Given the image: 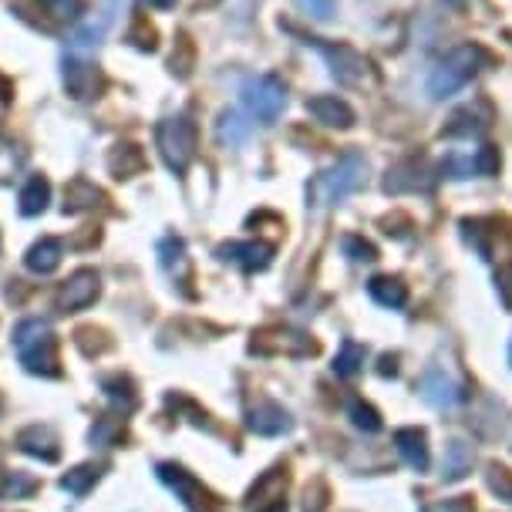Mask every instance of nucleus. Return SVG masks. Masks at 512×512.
Wrapping results in <instances>:
<instances>
[{
	"mask_svg": "<svg viewBox=\"0 0 512 512\" xmlns=\"http://www.w3.org/2000/svg\"><path fill=\"white\" fill-rule=\"evenodd\" d=\"M486 61H489L486 48H479V44H472V41L452 48L432 68V75H428V95H432L435 102L452 98L455 91H462L472 78H479V71L486 68Z\"/></svg>",
	"mask_w": 512,
	"mask_h": 512,
	"instance_id": "f257e3e1",
	"label": "nucleus"
},
{
	"mask_svg": "<svg viewBox=\"0 0 512 512\" xmlns=\"http://www.w3.org/2000/svg\"><path fill=\"white\" fill-rule=\"evenodd\" d=\"M364 179H368V162L361 155H344L341 162H334L331 169L317 172L307 186V199L314 209H331L337 203H344L347 196H354Z\"/></svg>",
	"mask_w": 512,
	"mask_h": 512,
	"instance_id": "f03ea898",
	"label": "nucleus"
},
{
	"mask_svg": "<svg viewBox=\"0 0 512 512\" xmlns=\"http://www.w3.org/2000/svg\"><path fill=\"white\" fill-rule=\"evenodd\" d=\"M14 351L21 364L31 374H44V378H58V337H54L51 324L41 317H27L14 327Z\"/></svg>",
	"mask_w": 512,
	"mask_h": 512,
	"instance_id": "7ed1b4c3",
	"label": "nucleus"
},
{
	"mask_svg": "<svg viewBox=\"0 0 512 512\" xmlns=\"http://www.w3.org/2000/svg\"><path fill=\"white\" fill-rule=\"evenodd\" d=\"M155 145H159L162 162H166L176 176H182V172L192 166V159H196L199 128L189 115H169L155 128Z\"/></svg>",
	"mask_w": 512,
	"mask_h": 512,
	"instance_id": "20e7f679",
	"label": "nucleus"
},
{
	"mask_svg": "<svg viewBox=\"0 0 512 512\" xmlns=\"http://www.w3.org/2000/svg\"><path fill=\"white\" fill-rule=\"evenodd\" d=\"M240 98H243L246 112H250L260 125H273L283 115V108H287V88H283V81L273 75L246 78Z\"/></svg>",
	"mask_w": 512,
	"mask_h": 512,
	"instance_id": "39448f33",
	"label": "nucleus"
},
{
	"mask_svg": "<svg viewBox=\"0 0 512 512\" xmlns=\"http://www.w3.org/2000/svg\"><path fill=\"white\" fill-rule=\"evenodd\" d=\"M155 472H159V479L166 482L172 492H176V499L189 512H216L213 492H209L203 482L196 479V475H189L186 469H179V465H172V462H162Z\"/></svg>",
	"mask_w": 512,
	"mask_h": 512,
	"instance_id": "423d86ee",
	"label": "nucleus"
},
{
	"mask_svg": "<svg viewBox=\"0 0 512 512\" xmlns=\"http://www.w3.org/2000/svg\"><path fill=\"white\" fill-rule=\"evenodd\" d=\"M61 78H64V91H68L75 102H95V98H102L105 78L95 61L68 54V58H64V68H61Z\"/></svg>",
	"mask_w": 512,
	"mask_h": 512,
	"instance_id": "0eeeda50",
	"label": "nucleus"
},
{
	"mask_svg": "<svg viewBox=\"0 0 512 512\" xmlns=\"http://www.w3.org/2000/svg\"><path fill=\"white\" fill-rule=\"evenodd\" d=\"M250 351L263 354V358H280V354H287V358H307V354L317 351V344L307 334L290 331V327H270V331H260L253 337Z\"/></svg>",
	"mask_w": 512,
	"mask_h": 512,
	"instance_id": "6e6552de",
	"label": "nucleus"
},
{
	"mask_svg": "<svg viewBox=\"0 0 512 512\" xmlns=\"http://www.w3.org/2000/svg\"><path fill=\"white\" fill-rule=\"evenodd\" d=\"M98 297H102V277H98V270L85 267V270H75L61 283L58 297H54V307H58L61 314H75V310L91 307Z\"/></svg>",
	"mask_w": 512,
	"mask_h": 512,
	"instance_id": "1a4fd4ad",
	"label": "nucleus"
},
{
	"mask_svg": "<svg viewBox=\"0 0 512 512\" xmlns=\"http://www.w3.org/2000/svg\"><path fill=\"white\" fill-rule=\"evenodd\" d=\"M216 256L223 263H236V267L246 270V273H256V270H267L273 263V246L263 243V240H243V243L219 246Z\"/></svg>",
	"mask_w": 512,
	"mask_h": 512,
	"instance_id": "9d476101",
	"label": "nucleus"
},
{
	"mask_svg": "<svg viewBox=\"0 0 512 512\" xmlns=\"http://www.w3.org/2000/svg\"><path fill=\"white\" fill-rule=\"evenodd\" d=\"M320 54H324L327 61H331V71H334V78H341L344 85H364L371 75V64L361 58L358 51H351V48H334V44H320L314 41Z\"/></svg>",
	"mask_w": 512,
	"mask_h": 512,
	"instance_id": "9b49d317",
	"label": "nucleus"
},
{
	"mask_svg": "<svg viewBox=\"0 0 512 512\" xmlns=\"http://www.w3.org/2000/svg\"><path fill=\"white\" fill-rule=\"evenodd\" d=\"M307 112L317 118L320 125L327 128H337V132H347L354 128V108L337 95H314L307 102Z\"/></svg>",
	"mask_w": 512,
	"mask_h": 512,
	"instance_id": "f8f14e48",
	"label": "nucleus"
},
{
	"mask_svg": "<svg viewBox=\"0 0 512 512\" xmlns=\"http://www.w3.org/2000/svg\"><path fill=\"white\" fill-rule=\"evenodd\" d=\"M422 398L435 408H452L465 398V391L459 388V381L448 378L442 368H428L422 378Z\"/></svg>",
	"mask_w": 512,
	"mask_h": 512,
	"instance_id": "ddd939ff",
	"label": "nucleus"
},
{
	"mask_svg": "<svg viewBox=\"0 0 512 512\" xmlns=\"http://www.w3.org/2000/svg\"><path fill=\"white\" fill-rule=\"evenodd\" d=\"M61 256H64V243L54 240V236H41V240L24 253V267L31 273H38V277H48V273L61 267Z\"/></svg>",
	"mask_w": 512,
	"mask_h": 512,
	"instance_id": "4468645a",
	"label": "nucleus"
},
{
	"mask_svg": "<svg viewBox=\"0 0 512 512\" xmlns=\"http://www.w3.org/2000/svg\"><path fill=\"white\" fill-rule=\"evenodd\" d=\"M17 445H21V452L34 455V459H41V462H58V455H61L58 438H54L51 428H44V425L24 428V432L17 435Z\"/></svg>",
	"mask_w": 512,
	"mask_h": 512,
	"instance_id": "2eb2a0df",
	"label": "nucleus"
},
{
	"mask_svg": "<svg viewBox=\"0 0 512 512\" xmlns=\"http://www.w3.org/2000/svg\"><path fill=\"white\" fill-rule=\"evenodd\" d=\"M250 432L256 435H283L290 432V415L283 411L277 401H260L253 411H250Z\"/></svg>",
	"mask_w": 512,
	"mask_h": 512,
	"instance_id": "dca6fc26",
	"label": "nucleus"
},
{
	"mask_svg": "<svg viewBox=\"0 0 512 512\" xmlns=\"http://www.w3.org/2000/svg\"><path fill=\"white\" fill-rule=\"evenodd\" d=\"M395 445H398L401 459L415 472L428 469V438L422 428H401V432H395Z\"/></svg>",
	"mask_w": 512,
	"mask_h": 512,
	"instance_id": "f3484780",
	"label": "nucleus"
},
{
	"mask_svg": "<svg viewBox=\"0 0 512 512\" xmlns=\"http://www.w3.org/2000/svg\"><path fill=\"white\" fill-rule=\"evenodd\" d=\"M108 169H112L115 179H132L145 169V155L135 142H118L112 152H108Z\"/></svg>",
	"mask_w": 512,
	"mask_h": 512,
	"instance_id": "a211bd4d",
	"label": "nucleus"
},
{
	"mask_svg": "<svg viewBox=\"0 0 512 512\" xmlns=\"http://www.w3.org/2000/svg\"><path fill=\"white\" fill-rule=\"evenodd\" d=\"M102 199L105 196L95 182L75 179V182H68V189H64V213H88V209H95Z\"/></svg>",
	"mask_w": 512,
	"mask_h": 512,
	"instance_id": "6ab92c4d",
	"label": "nucleus"
},
{
	"mask_svg": "<svg viewBox=\"0 0 512 512\" xmlns=\"http://www.w3.org/2000/svg\"><path fill=\"white\" fill-rule=\"evenodd\" d=\"M368 294H371L374 304L391 307V310H401L408 304V287L398 277H374L368 283Z\"/></svg>",
	"mask_w": 512,
	"mask_h": 512,
	"instance_id": "aec40b11",
	"label": "nucleus"
},
{
	"mask_svg": "<svg viewBox=\"0 0 512 512\" xmlns=\"http://www.w3.org/2000/svg\"><path fill=\"white\" fill-rule=\"evenodd\" d=\"M465 472H472V445L462 442V438H452L445 448L442 475H445V482H455V479H462Z\"/></svg>",
	"mask_w": 512,
	"mask_h": 512,
	"instance_id": "412c9836",
	"label": "nucleus"
},
{
	"mask_svg": "<svg viewBox=\"0 0 512 512\" xmlns=\"http://www.w3.org/2000/svg\"><path fill=\"white\" fill-rule=\"evenodd\" d=\"M51 203V182L44 176H31L21 189V213L24 216H41Z\"/></svg>",
	"mask_w": 512,
	"mask_h": 512,
	"instance_id": "4be33fe9",
	"label": "nucleus"
},
{
	"mask_svg": "<svg viewBox=\"0 0 512 512\" xmlns=\"http://www.w3.org/2000/svg\"><path fill=\"white\" fill-rule=\"evenodd\" d=\"M24 162H27V155L21 145L0 135V186H11V182L24 172Z\"/></svg>",
	"mask_w": 512,
	"mask_h": 512,
	"instance_id": "5701e85b",
	"label": "nucleus"
},
{
	"mask_svg": "<svg viewBox=\"0 0 512 512\" xmlns=\"http://www.w3.org/2000/svg\"><path fill=\"white\" fill-rule=\"evenodd\" d=\"M38 489V479L17 469H0V499H27Z\"/></svg>",
	"mask_w": 512,
	"mask_h": 512,
	"instance_id": "b1692460",
	"label": "nucleus"
},
{
	"mask_svg": "<svg viewBox=\"0 0 512 512\" xmlns=\"http://www.w3.org/2000/svg\"><path fill=\"white\" fill-rule=\"evenodd\" d=\"M44 14L58 24H78L88 11V0H41Z\"/></svg>",
	"mask_w": 512,
	"mask_h": 512,
	"instance_id": "393cba45",
	"label": "nucleus"
},
{
	"mask_svg": "<svg viewBox=\"0 0 512 512\" xmlns=\"http://www.w3.org/2000/svg\"><path fill=\"white\" fill-rule=\"evenodd\" d=\"M216 135H219V142L233 149V145L246 142V135H250V122H243V115H236V112H223L216 122Z\"/></svg>",
	"mask_w": 512,
	"mask_h": 512,
	"instance_id": "a878e982",
	"label": "nucleus"
},
{
	"mask_svg": "<svg viewBox=\"0 0 512 512\" xmlns=\"http://www.w3.org/2000/svg\"><path fill=\"white\" fill-rule=\"evenodd\" d=\"M98 475H102L98 465H78V469H71L68 475H61V489L71 492V496H85V492L98 482Z\"/></svg>",
	"mask_w": 512,
	"mask_h": 512,
	"instance_id": "bb28decb",
	"label": "nucleus"
},
{
	"mask_svg": "<svg viewBox=\"0 0 512 512\" xmlns=\"http://www.w3.org/2000/svg\"><path fill=\"white\" fill-rule=\"evenodd\" d=\"M361 364H364V347L358 341H344L341 354H337V361H334V371L341 374V378H354V374L361 371Z\"/></svg>",
	"mask_w": 512,
	"mask_h": 512,
	"instance_id": "cd10ccee",
	"label": "nucleus"
},
{
	"mask_svg": "<svg viewBox=\"0 0 512 512\" xmlns=\"http://www.w3.org/2000/svg\"><path fill=\"white\" fill-rule=\"evenodd\" d=\"M105 395L115 401V405H122V411H132L135 408V391H132V381L128 378H105Z\"/></svg>",
	"mask_w": 512,
	"mask_h": 512,
	"instance_id": "c85d7f7f",
	"label": "nucleus"
},
{
	"mask_svg": "<svg viewBox=\"0 0 512 512\" xmlns=\"http://www.w3.org/2000/svg\"><path fill=\"white\" fill-rule=\"evenodd\" d=\"M159 253H162V267L169 273H176V267H186V246L176 236H169V240L159 243Z\"/></svg>",
	"mask_w": 512,
	"mask_h": 512,
	"instance_id": "c756f323",
	"label": "nucleus"
},
{
	"mask_svg": "<svg viewBox=\"0 0 512 512\" xmlns=\"http://www.w3.org/2000/svg\"><path fill=\"white\" fill-rule=\"evenodd\" d=\"M351 422L361 428V432H378L381 428V415L374 411L371 405H364V401H351Z\"/></svg>",
	"mask_w": 512,
	"mask_h": 512,
	"instance_id": "7c9ffc66",
	"label": "nucleus"
},
{
	"mask_svg": "<svg viewBox=\"0 0 512 512\" xmlns=\"http://www.w3.org/2000/svg\"><path fill=\"white\" fill-rule=\"evenodd\" d=\"M344 250L347 256H351L354 263H371V260H378V250L368 243V240H361V236H347L344 240Z\"/></svg>",
	"mask_w": 512,
	"mask_h": 512,
	"instance_id": "2f4dec72",
	"label": "nucleus"
},
{
	"mask_svg": "<svg viewBox=\"0 0 512 512\" xmlns=\"http://www.w3.org/2000/svg\"><path fill=\"white\" fill-rule=\"evenodd\" d=\"M489 486H492V492H499V499L512 502V472L509 469H502V465H492Z\"/></svg>",
	"mask_w": 512,
	"mask_h": 512,
	"instance_id": "473e14b6",
	"label": "nucleus"
},
{
	"mask_svg": "<svg viewBox=\"0 0 512 512\" xmlns=\"http://www.w3.org/2000/svg\"><path fill=\"white\" fill-rule=\"evenodd\" d=\"M115 432H122V425H118V422H108V418H105V422L98 425V428H91V442H95V445H108V442H112V435H115Z\"/></svg>",
	"mask_w": 512,
	"mask_h": 512,
	"instance_id": "72a5a7b5",
	"label": "nucleus"
},
{
	"mask_svg": "<svg viewBox=\"0 0 512 512\" xmlns=\"http://www.w3.org/2000/svg\"><path fill=\"white\" fill-rule=\"evenodd\" d=\"M297 4L304 7L307 14L320 17V21H324V17H331V11H334V0H297Z\"/></svg>",
	"mask_w": 512,
	"mask_h": 512,
	"instance_id": "f704fd0d",
	"label": "nucleus"
},
{
	"mask_svg": "<svg viewBox=\"0 0 512 512\" xmlns=\"http://www.w3.org/2000/svg\"><path fill=\"white\" fill-rule=\"evenodd\" d=\"M142 7H149V11H172V7L179 4V0H139Z\"/></svg>",
	"mask_w": 512,
	"mask_h": 512,
	"instance_id": "c9c22d12",
	"label": "nucleus"
},
{
	"mask_svg": "<svg viewBox=\"0 0 512 512\" xmlns=\"http://www.w3.org/2000/svg\"><path fill=\"white\" fill-rule=\"evenodd\" d=\"M425 512H465L459 502H445V506H432V509H425Z\"/></svg>",
	"mask_w": 512,
	"mask_h": 512,
	"instance_id": "e433bc0d",
	"label": "nucleus"
},
{
	"mask_svg": "<svg viewBox=\"0 0 512 512\" xmlns=\"http://www.w3.org/2000/svg\"><path fill=\"white\" fill-rule=\"evenodd\" d=\"M378 371H381V374H395V371H398V368H395V358H388V354H384Z\"/></svg>",
	"mask_w": 512,
	"mask_h": 512,
	"instance_id": "4c0bfd02",
	"label": "nucleus"
},
{
	"mask_svg": "<svg viewBox=\"0 0 512 512\" xmlns=\"http://www.w3.org/2000/svg\"><path fill=\"white\" fill-rule=\"evenodd\" d=\"M260 512H287V502H283V499H273L270 506H263Z\"/></svg>",
	"mask_w": 512,
	"mask_h": 512,
	"instance_id": "58836bf2",
	"label": "nucleus"
},
{
	"mask_svg": "<svg viewBox=\"0 0 512 512\" xmlns=\"http://www.w3.org/2000/svg\"><path fill=\"white\" fill-rule=\"evenodd\" d=\"M445 4H452V7H462V4H465V0H445Z\"/></svg>",
	"mask_w": 512,
	"mask_h": 512,
	"instance_id": "ea45409f",
	"label": "nucleus"
},
{
	"mask_svg": "<svg viewBox=\"0 0 512 512\" xmlns=\"http://www.w3.org/2000/svg\"><path fill=\"white\" fill-rule=\"evenodd\" d=\"M509 283H512V267H509Z\"/></svg>",
	"mask_w": 512,
	"mask_h": 512,
	"instance_id": "a19ab883",
	"label": "nucleus"
}]
</instances>
